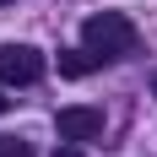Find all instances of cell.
<instances>
[{
    "label": "cell",
    "mask_w": 157,
    "mask_h": 157,
    "mask_svg": "<svg viewBox=\"0 0 157 157\" xmlns=\"http://www.w3.org/2000/svg\"><path fill=\"white\" fill-rule=\"evenodd\" d=\"M81 44L92 49L98 60H119V54L136 49V22L125 11H98V16L81 22Z\"/></svg>",
    "instance_id": "cell-1"
},
{
    "label": "cell",
    "mask_w": 157,
    "mask_h": 157,
    "mask_svg": "<svg viewBox=\"0 0 157 157\" xmlns=\"http://www.w3.org/2000/svg\"><path fill=\"white\" fill-rule=\"evenodd\" d=\"M44 76V54L33 44H0V87H27Z\"/></svg>",
    "instance_id": "cell-2"
},
{
    "label": "cell",
    "mask_w": 157,
    "mask_h": 157,
    "mask_svg": "<svg viewBox=\"0 0 157 157\" xmlns=\"http://www.w3.org/2000/svg\"><path fill=\"white\" fill-rule=\"evenodd\" d=\"M54 130H60V141H98V136H103V109H87V103L60 109Z\"/></svg>",
    "instance_id": "cell-3"
},
{
    "label": "cell",
    "mask_w": 157,
    "mask_h": 157,
    "mask_svg": "<svg viewBox=\"0 0 157 157\" xmlns=\"http://www.w3.org/2000/svg\"><path fill=\"white\" fill-rule=\"evenodd\" d=\"M98 65H103V60H98L87 44H81V49H60V76H92Z\"/></svg>",
    "instance_id": "cell-4"
},
{
    "label": "cell",
    "mask_w": 157,
    "mask_h": 157,
    "mask_svg": "<svg viewBox=\"0 0 157 157\" xmlns=\"http://www.w3.org/2000/svg\"><path fill=\"white\" fill-rule=\"evenodd\" d=\"M0 157H33V146L16 141V136H0Z\"/></svg>",
    "instance_id": "cell-5"
},
{
    "label": "cell",
    "mask_w": 157,
    "mask_h": 157,
    "mask_svg": "<svg viewBox=\"0 0 157 157\" xmlns=\"http://www.w3.org/2000/svg\"><path fill=\"white\" fill-rule=\"evenodd\" d=\"M54 157H81V152H76V146H60V152H54Z\"/></svg>",
    "instance_id": "cell-6"
},
{
    "label": "cell",
    "mask_w": 157,
    "mask_h": 157,
    "mask_svg": "<svg viewBox=\"0 0 157 157\" xmlns=\"http://www.w3.org/2000/svg\"><path fill=\"white\" fill-rule=\"evenodd\" d=\"M6 109H11V98H6V92H0V114H6Z\"/></svg>",
    "instance_id": "cell-7"
},
{
    "label": "cell",
    "mask_w": 157,
    "mask_h": 157,
    "mask_svg": "<svg viewBox=\"0 0 157 157\" xmlns=\"http://www.w3.org/2000/svg\"><path fill=\"white\" fill-rule=\"evenodd\" d=\"M152 98H157V76H152Z\"/></svg>",
    "instance_id": "cell-8"
},
{
    "label": "cell",
    "mask_w": 157,
    "mask_h": 157,
    "mask_svg": "<svg viewBox=\"0 0 157 157\" xmlns=\"http://www.w3.org/2000/svg\"><path fill=\"white\" fill-rule=\"evenodd\" d=\"M0 6H11V0H0Z\"/></svg>",
    "instance_id": "cell-9"
}]
</instances>
